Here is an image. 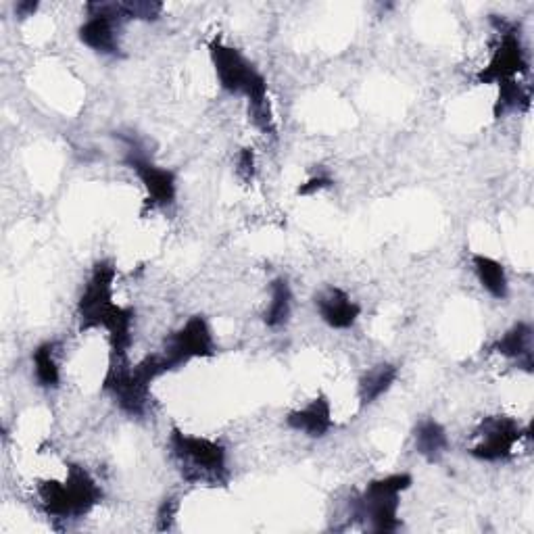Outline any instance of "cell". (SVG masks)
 Listing matches in <instances>:
<instances>
[{
    "label": "cell",
    "mask_w": 534,
    "mask_h": 534,
    "mask_svg": "<svg viewBox=\"0 0 534 534\" xmlns=\"http://www.w3.org/2000/svg\"><path fill=\"white\" fill-rule=\"evenodd\" d=\"M209 57L220 86L230 94L245 96L249 101V117L253 124L263 134H276L267 82L257 67L242 57L238 48L224 44L220 38L209 42Z\"/></svg>",
    "instance_id": "6da1fadb"
},
{
    "label": "cell",
    "mask_w": 534,
    "mask_h": 534,
    "mask_svg": "<svg viewBox=\"0 0 534 534\" xmlns=\"http://www.w3.org/2000/svg\"><path fill=\"white\" fill-rule=\"evenodd\" d=\"M167 372L163 355L144 357L136 366H130L128 357H111L103 391L111 395L128 416L140 418L149 409L151 384Z\"/></svg>",
    "instance_id": "7a4b0ae2"
},
{
    "label": "cell",
    "mask_w": 534,
    "mask_h": 534,
    "mask_svg": "<svg viewBox=\"0 0 534 534\" xmlns=\"http://www.w3.org/2000/svg\"><path fill=\"white\" fill-rule=\"evenodd\" d=\"M414 478L409 474H393L386 478L372 480L366 491L351 503L353 518L366 522L372 532H397L401 528L399 522V499L405 493Z\"/></svg>",
    "instance_id": "3957f363"
},
{
    "label": "cell",
    "mask_w": 534,
    "mask_h": 534,
    "mask_svg": "<svg viewBox=\"0 0 534 534\" xmlns=\"http://www.w3.org/2000/svg\"><path fill=\"white\" fill-rule=\"evenodd\" d=\"M169 443H172L184 480L192 484H217L226 478V449L220 443L203 439V436L184 434L178 428L172 430Z\"/></svg>",
    "instance_id": "277c9868"
},
{
    "label": "cell",
    "mask_w": 534,
    "mask_h": 534,
    "mask_svg": "<svg viewBox=\"0 0 534 534\" xmlns=\"http://www.w3.org/2000/svg\"><path fill=\"white\" fill-rule=\"evenodd\" d=\"M115 265L111 261H99L92 267V274L84 286V293L78 303L80 330L105 328L119 305L113 303V282H115Z\"/></svg>",
    "instance_id": "5b68a950"
},
{
    "label": "cell",
    "mask_w": 534,
    "mask_h": 534,
    "mask_svg": "<svg viewBox=\"0 0 534 534\" xmlns=\"http://www.w3.org/2000/svg\"><path fill=\"white\" fill-rule=\"evenodd\" d=\"M165 359L167 370H178L190 359H207L215 355V343L211 336V328L203 315H192V318L165 341V351L161 353Z\"/></svg>",
    "instance_id": "8992f818"
},
{
    "label": "cell",
    "mask_w": 534,
    "mask_h": 534,
    "mask_svg": "<svg viewBox=\"0 0 534 534\" xmlns=\"http://www.w3.org/2000/svg\"><path fill=\"white\" fill-rule=\"evenodd\" d=\"M524 430L520 424L507 416L487 418L476 430L478 443L470 449L476 459L482 461H505L514 455V447L522 441Z\"/></svg>",
    "instance_id": "52a82bcc"
},
{
    "label": "cell",
    "mask_w": 534,
    "mask_h": 534,
    "mask_svg": "<svg viewBox=\"0 0 534 534\" xmlns=\"http://www.w3.org/2000/svg\"><path fill=\"white\" fill-rule=\"evenodd\" d=\"M528 71V61L524 55V46L520 36L514 30H505L501 34V42L495 48V53L489 65L480 69L478 84H501L507 80H516L520 74Z\"/></svg>",
    "instance_id": "ba28073f"
},
{
    "label": "cell",
    "mask_w": 534,
    "mask_h": 534,
    "mask_svg": "<svg viewBox=\"0 0 534 534\" xmlns=\"http://www.w3.org/2000/svg\"><path fill=\"white\" fill-rule=\"evenodd\" d=\"M126 165L138 176L144 190H147V201L153 207H167L176 201V176L165 167L155 165L142 153L130 147Z\"/></svg>",
    "instance_id": "9c48e42d"
},
{
    "label": "cell",
    "mask_w": 534,
    "mask_h": 534,
    "mask_svg": "<svg viewBox=\"0 0 534 534\" xmlns=\"http://www.w3.org/2000/svg\"><path fill=\"white\" fill-rule=\"evenodd\" d=\"M63 484H65V493L69 499L71 520L90 514L103 499L101 487L82 466H69L67 478Z\"/></svg>",
    "instance_id": "30bf717a"
},
{
    "label": "cell",
    "mask_w": 534,
    "mask_h": 534,
    "mask_svg": "<svg viewBox=\"0 0 534 534\" xmlns=\"http://www.w3.org/2000/svg\"><path fill=\"white\" fill-rule=\"evenodd\" d=\"M315 307H318L324 324L334 330L351 328L361 313V307L351 301V297L341 288H326L324 293L315 297Z\"/></svg>",
    "instance_id": "8fae6325"
},
{
    "label": "cell",
    "mask_w": 534,
    "mask_h": 534,
    "mask_svg": "<svg viewBox=\"0 0 534 534\" xmlns=\"http://www.w3.org/2000/svg\"><path fill=\"white\" fill-rule=\"evenodd\" d=\"M286 424L297 432L311 436V439H322V436H326L334 426L330 401L324 395L315 397L303 409L290 411Z\"/></svg>",
    "instance_id": "7c38bea8"
},
{
    "label": "cell",
    "mask_w": 534,
    "mask_h": 534,
    "mask_svg": "<svg viewBox=\"0 0 534 534\" xmlns=\"http://www.w3.org/2000/svg\"><path fill=\"white\" fill-rule=\"evenodd\" d=\"M119 21L103 15H90V19L80 28V40L101 55H119L117 38Z\"/></svg>",
    "instance_id": "4fadbf2b"
},
{
    "label": "cell",
    "mask_w": 534,
    "mask_h": 534,
    "mask_svg": "<svg viewBox=\"0 0 534 534\" xmlns=\"http://www.w3.org/2000/svg\"><path fill=\"white\" fill-rule=\"evenodd\" d=\"M493 351L503 357L516 359L520 368L532 372V328L528 324H516L493 345Z\"/></svg>",
    "instance_id": "5bb4252c"
},
{
    "label": "cell",
    "mask_w": 534,
    "mask_h": 534,
    "mask_svg": "<svg viewBox=\"0 0 534 534\" xmlns=\"http://www.w3.org/2000/svg\"><path fill=\"white\" fill-rule=\"evenodd\" d=\"M399 376L397 366L393 363H382V366H376L370 370L366 376L359 380V403L366 407L378 401L384 393L391 391V386L395 384Z\"/></svg>",
    "instance_id": "9a60e30c"
},
{
    "label": "cell",
    "mask_w": 534,
    "mask_h": 534,
    "mask_svg": "<svg viewBox=\"0 0 534 534\" xmlns=\"http://www.w3.org/2000/svg\"><path fill=\"white\" fill-rule=\"evenodd\" d=\"M472 265L478 276V282L491 297L495 299L507 297V274H505V267L497 259L487 257V255H474Z\"/></svg>",
    "instance_id": "2e32d148"
},
{
    "label": "cell",
    "mask_w": 534,
    "mask_h": 534,
    "mask_svg": "<svg viewBox=\"0 0 534 534\" xmlns=\"http://www.w3.org/2000/svg\"><path fill=\"white\" fill-rule=\"evenodd\" d=\"M416 449L428 461H439L447 449L445 428L434 420L420 422V426L416 428Z\"/></svg>",
    "instance_id": "e0dca14e"
},
{
    "label": "cell",
    "mask_w": 534,
    "mask_h": 534,
    "mask_svg": "<svg viewBox=\"0 0 534 534\" xmlns=\"http://www.w3.org/2000/svg\"><path fill=\"white\" fill-rule=\"evenodd\" d=\"M38 497H40V505L44 509V514L48 518L71 520L69 499H67L63 482H57V480L42 482L38 487Z\"/></svg>",
    "instance_id": "ac0fdd59"
},
{
    "label": "cell",
    "mask_w": 534,
    "mask_h": 534,
    "mask_svg": "<svg viewBox=\"0 0 534 534\" xmlns=\"http://www.w3.org/2000/svg\"><path fill=\"white\" fill-rule=\"evenodd\" d=\"M290 305H293V293L284 278H278L272 282V301L267 307L263 322L267 328H280L290 318Z\"/></svg>",
    "instance_id": "d6986e66"
},
{
    "label": "cell",
    "mask_w": 534,
    "mask_h": 534,
    "mask_svg": "<svg viewBox=\"0 0 534 534\" xmlns=\"http://www.w3.org/2000/svg\"><path fill=\"white\" fill-rule=\"evenodd\" d=\"M55 351H57V345L55 343H44L32 355L36 380L44 388H57L59 382H61V374H59V366H57V359H55Z\"/></svg>",
    "instance_id": "ffe728a7"
},
{
    "label": "cell",
    "mask_w": 534,
    "mask_h": 534,
    "mask_svg": "<svg viewBox=\"0 0 534 534\" xmlns=\"http://www.w3.org/2000/svg\"><path fill=\"white\" fill-rule=\"evenodd\" d=\"M499 86V94H497V101H495V117H503L509 111H516V109H528L530 105V92L518 82V80H507L497 84Z\"/></svg>",
    "instance_id": "44dd1931"
},
{
    "label": "cell",
    "mask_w": 534,
    "mask_h": 534,
    "mask_svg": "<svg viewBox=\"0 0 534 534\" xmlns=\"http://www.w3.org/2000/svg\"><path fill=\"white\" fill-rule=\"evenodd\" d=\"M178 509H180V503L178 499L174 497H169L161 503L159 507V512H157V528L159 530H169L174 526V520H176V514H178Z\"/></svg>",
    "instance_id": "7402d4cb"
},
{
    "label": "cell",
    "mask_w": 534,
    "mask_h": 534,
    "mask_svg": "<svg viewBox=\"0 0 534 534\" xmlns=\"http://www.w3.org/2000/svg\"><path fill=\"white\" fill-rule=\"evenodd\" d=\"M236 174L240 176V180H245V182L253 180V176H255V153H253V149H242L240 151Z\"/></svg>",
    "instance_id": "603a6c76"
},
{
    "label": "cell",
    "mask_w": 534,
    "mask_h": 534,
    "mask_svg": "<svg viewBox=\"0 0 534 534\" xmlns=\"http://www.w3.org/2000/svg\"><path fill=\"white\" fill-rule=\"evenodd\" d=\"M332 184H334V180L328 178V176H315V178L307 180L305 184H301L297 192L303 194V197H309V194H315V192H320L324 188H330Z\"/></svg>",
    "instance_id": "cb8c5ba5"
},
{
    "label": "cell",
    "mask_w": 534,
    "mask_h": 534,
    "mask_svg": "<svg viewBox=\"0 0 534 534\" xmlns=\"http://www.w3.org/2000/svg\"><path fill=\"white\" fill-rule=\"evenodd\" d=\"M36 9H38V3H34V0H26V3H17L15 13H17L21 19H26V17L34 15Z\"/></svg>",
    "instance_id": "d4e9b609"
}]
</instances>
